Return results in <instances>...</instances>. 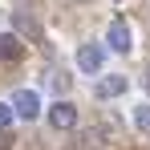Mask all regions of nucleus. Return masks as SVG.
<instances>
[{"label": "nucleus", "mask_w": 150, "mask_h": 150, "mask_svg": "<svg viewBox=\"0 0 150 150\" xmlns=\"http://www.w3.org/2000/svg\"><path fill=\"white\" fill-rule=\"evenodd\" d=\"M12 110H16V118H25V122L41 118V93H37V89H16V93H12Z\"/></svg>", "instance_id": "f257e3e1"}, {"label": "nucleus", "mask_w": 150, "mask_h": 150, "mask_svg": "<svg viewBox=\"0 0 150 150\" xmlns=\"http://www.w3.org/2000/svg\"><path fill=\"white\" fill-rule=\"evenodd\" d=\"M105 45H110L114 53H130V49H134V33H130V25H126L122 16L105 28Z\"/></svg>", "instance_id": "f03ea898"}, {"label": "nucleus", "mask_w": 150, "mask_h": 150, "mask_svg": "<svg viewBox=\"0 0 150 150\" xmlns=\"http://www.w3.org/2000/svg\"><path fill=\"white\" fill-rule=\"evenodd\" d=\"M77 65H81V73H101L105 45H81V49H77Z\"/></svg>", "instance_id": "7ed1b4c3"}, {"label": "nucleus", "mask_w": 150, "mask_h": 150, "mask_svg": "<svg viewBox=\"0 0 150 150\" xmlns=\"http://www.w3.org/2000/svg\"><path fill=\"white\" fill-rule=\"evenodd\" d=\"M49 126H53V130H73V126H77V105H73V101L49 105Z\"/></svg>", "instance_id": "20e7f679"}, {"label": "nucleus", "mask_w": 150, "mask_h": 150, "mask_svg": "<svg viewBox=\"0 0 150 150\" xmlns=\"http://www.w3.org/2000/svg\"><path fill=\"white\" fill-rule=\"evenodd\" d=\"M12 25H16V33H25L28 41H41V25H37V12L33 8H12Z\"/></svg>", "instance_id": "39448f33"}, {"label": "nucleus", "mask_w": 150, "mask_h": 150, "mask_svg": "<svg viewBox=\"0 0 150 150\" xmlns=\"http://www.w3.org/2000/svg\"><path fill=\"white\" fill-rule=\"evenodd\" d=\"M73 150H110V142H105V134L98 126H85V130L73 134Z\"/></svg>", "instance_id": "423d86ee"}, {"label": "nucleus", "mask_w": 150, "mask_h": 150, "mask_svg": "<svg viewBox=\"0 0 150 150\" xmlns=\"http://www.w3.org/2000/svg\"><path fill=\"white\" fill-rule=\"evenodd\" d=\"M93 93H98L101 101H110V98H118V93H126V73H110V77H101L98 85H93Z\"/></svg>", "instance_id": "0eeeda50"}, {"label": "nucleus", "mask_w": 150, "mask_h": 150, "mask_svg": "<svg viewBox=\"0 0 150 150\" xmlns=\"http://www.w3.org/2000/svg\"><path fill=\"white\" fill-rule=\"evenodd\" d=\"M25 57V41L12 33H0V61H21Z\"/></svg>", "instance_id": "6e6552de"}, {"label": "nucleus", "mask_w": 150, "mask_h": 150, "mask_svg": "<svg viewBox=\"0 0 150 150\" xmlns=\"http://www.w3.org/2000/svg\"><path fill=\"white\" fill-rule=\"evenodd\" d=\"M49 85H53V89H57V93H65V89L73 85V77L65 73V69H53V73H49Z\"/></svg>", "instance_id": "1a4fd4ad"}, {"label": "nucleus", "mask_w": 150, "mask_h": 150, "mask_svg": "<svg viewBox=\"0 0 150 150\" xmlns=\"http://www.w3.org/2000/svg\"><path fill=\"white\" fill-rule=\"evenodd\" d=\"M134 126L150 134V101H146V105H134Z\"/></svg>", "instance_id": "9d476101"}, {"label": "nucleus", "mask_w": 150, "mask_h": 150, "mask_svg": "<svg viewBox=\"0 0 150 150\" xmlns=\"http://www.w3.org/2000/svg\"><path fill=\"white\" fill-rule=\"evenodd\" d=\"M16 118V110H12V101H0V130H8Z\"/></svg>", "instance_id": "9b49d317"}, {"label": "nucleus", "mask_w": 150, "mask_h": 150, "mask_svg": "<svg viewBox=\"0 0 150 150\" xmlns=\"http://www.w3.org/2000/svg\"><path fill=\"white\" fill-rule=\"evenodd\" d=\"M12 146V134H8V130H0V150H8Z\"/></svg>", "instance_id": "f8f14e48"}, {"label": "nucleus", "mask_w": 150, "mask_h": 150, "mask_svg": "<svg viewBox=\"0 0 150 150\" xmlns=\"http://www.w3.org/2000/svg\"><path fill=\"white\" fill-rule=\"evenodd\" d=\"M146 89H150V69H146Z\"/></svg>", "instance_id": "ddd939ff"}]
</instances>
